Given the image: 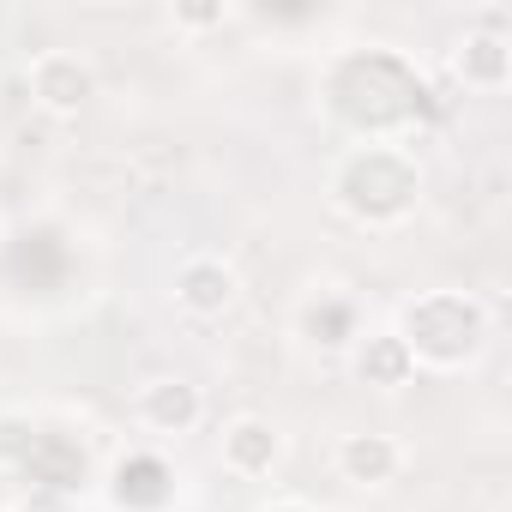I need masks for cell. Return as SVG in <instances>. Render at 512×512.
I'll use <instances>...</instances> for the list:
<instances>
[{"instance_id":"cell-6","label":"cell","mask_w":512,"mask_h":512,"mask_svg":"<svg viewBox=\"0 0 512 512\" xmlns=\"http://www.w3.org/2000/svg\"><path fill=\"white\" fill-rule=\"evenodd\" d=\"M181 308L187 314H223L229 302H235V272L223 266V260H193L187 272H181Z\"/></svg>"},{"instance_id":"cell-8","label":"cell","mask_w":512,"mask_h":512,"mask_svg":"<svg viewBox=\"0 0 512 512\" xmlns=\"http://www.w3.org/2000/svg\"><path fill=\"white\" fill-rule=\"evenodd\" d=\"M416 368V356L404 350V338H392V332H380V338H368L362 344V380H380V386H398L404 374Z\"/></svg>"},{"instance_id":"cell-3","label":"cell","mask_w":512,"mask_h":512,"mask_svg":"<svg viewBox=\"0 0 512 512\" xmlns=\"http://www.w3.org/2000/svg\"><path fill=\"white\" fill-rule=\"evenodd\" d=\"M31 91H37L43 109L67 115V109H79V103L91 97V73H85L73 55H43V61L31 67Z\"/></svg>"},{"instance_id":"cell-5","label":"cell","mask_w":512,"mask_h":512,"mask_svg":"<svg viewBox=\"0 0 512 512\" xmlns=\"http://www.w3.org/2000/svg\"><path fill=\"white\" fill-rule=\"evenodd\" d=\"M199 392L187 386V380H157V386H145V398H139V416L157 428V434H181V428H193L199 422Z\"/></svg>"},{"instance_id":"cell-9","label":"cell","mask_w":512,"mask_h":512,"mask_svg":"<svg viewBox=\"0 0 512 512\" xmlns=\"http://www.w3.org/2000/svg\"><path fill=\"white\" fill-rule=\"evenodd\" d=\"M458 67H464V79H476V85H500V79H506V43H500V37H470Z\"/></svg>"},{"instance_id":"cell-7","label":"cell","mask_w":512,"mask_h":512,"mask_svg":"<svg viewBox=\"0 0 512 512\" xmlns=\"http://www.w3.org/2000/svg\"><path fill=\"white\" fill-rule=\"evenodd\" d=\"M115 500H121L127 512L163 506V500H169V470H163L157 458H127V464L115 470Z\"/></svg>"},{"instance_id":"cell-1","label":"cell","mask_w":512,"mask_h":512,"mask_svg":"<svg viewBox=\"0 0 512 512\" xmlns=\"http://www.w3.org/2000/svg\"><path fill=\"white\" fill-rule=\"evenodd\" d=\"M404 326H410L404 350L410 356H428V362H458L488 332V320H482V308L470 296H428V302H416L404 314Z\"/></svg>"},{"instance_id":"cell-2","label":"cell","mask_w":512,"mask_h":512,"mask_svg":"<svg viewBox=\"0 0 512 512\" xmlns=\"http://www.w3.org/2000/svg\"><path fill=\"white\" fill-rule=\"evenodd\" d=\"M278 428L272 422H260V416H241V422H229L223 428V464L235 470V476H266L272 464H278Z\"/></svg>"},{"instance_id":"cell-4","label":"cell","mask_w":512,"mask_h":512,"mask_svg":"<svg viewBox=\"0 0 512 512\" xmlns=\"http://www.w3.org/2000/svg\"><path fill=\"white\" fill-rule=\"evenodd\" d=\"M398 464H404V446L386 440V434H350V440L338 446V470H344L350 482H392Z\"/></svg>"}]
</instances>
